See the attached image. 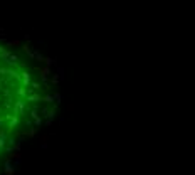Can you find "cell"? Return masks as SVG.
Wrapping results in <instances>:
<instances>
[{
    "label": "cell",
    "mask_w": 195,
    "mask_h": 175,
    "mask_svg": "<svg viewBox=\"0 0 195 175\" xmlns=\"http://www.w3.org/2000/svg\"><path fill=\"white\" fill-rule=\"evenodd\" d=\"M14 173H15V169L10 163V158H7L5 160V175H14Z\"/></svg>",
    "instance_id": "7a4b0ae2"
},
{
    "label": "cell",
    "mask_w": 195,
    "mask_h": 175,
    "mask_svg": "<svg viewBox=\"0 0 195 175\" xmlns=\"http://www.w3.org/2000/svg\"><path fill=\"white\" fill-rule=\"evenodd\" d=\"M30 116L34 118V125H35V126H39V125L42 123V118L37 115V109H35V108H34V109H30Z\"/></svg>",
    "instance_id": "6da1fadb"
},
{
    "label": "cell",
    "mask_w": 195,
    "mask_h": 175,
    "mask_svg": "<svg viewBox=\"0 0 195 175\" xmlns=\"http://www.w3.org/2000/svg\"><path fill=\"white\" fill-rule=\"evenodd\" d=\"M44 113H45V116H47L49 120H52V118L56 116V108L54 109H49V111H47V109H44Z\"/></svg>",
    "instance_id": "3957f363"
},
{
    "label": "cell",
    "mask_w": 195,
    "mask_h": 175,
    "mask_svg": "<svg viewBox=\"0 0 195 175\" xmlns=\"http://www.w3.org/2000/svg\"><path fill=\"white\" fill-rule=\"evenodd\" d=\"M2 153H3V152H2V150H0V155H2Z\"/></svg>",
    "instance_id": "5b68a950"
},
{
    "label": "cell",
    "mask_w": 195,
    "mask_h": 175,
    "mask_svg": "<svg viewBox=\"0 0 195 175\" xmlns=\"http://www.w3.org/2000/svg\"><path fill=\"white\" fill-rule=\"evenodd\" d=\"M35 131H37V128H30V130H29V133H27V135H29V137H34V135H35Z\"/></svg>",
    "instance_id": "277c9868"
}]
</instances>
